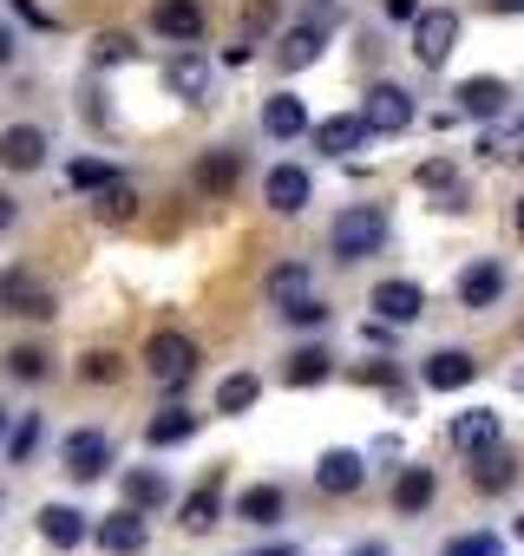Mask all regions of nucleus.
Segmentation results:
<instances>
[{
    "mask_svg": "<svg viewBox=\"0 0 524 556\" xmlns=\"http://www.w3.org/2000/svg\"><path fill=\"white\" fill-rule=\"evenodd\" d=\"M387 210L380 203H348L341 216H335V229H328V242H335V255L341 262H367V255H380L387 249Z\"/></svg>",
    "mask_w": 524,
    "mask_h": 556,
    "instance_id": "f257e3e1",
    "label": "nucleus"
},
{
    "mask_svg": "<svg viewBox=\"0 0 524 556\" xmlns=\"http://www.w3.org/2000/svg\"><path fill=\"white\" fill-rule=\"evenodd\" d=\"M197 341L184 334V328H158L151 341H145V374L164 387V393H177V387H190V374H197Z\"/></svg>",
    "mask_w": 524,
    "mask_h": 556,
    "instance_id": "f03ea898",
    "label": "nucleus"
},
{
    "mask_svg": "<svg viewBox=\"0 0 524 556\" xmlns=\"http://www.w3.org/2000/svg\"><path fill=\"white\" fill-rule=\"evenodd\" d=\"M0 315H14V321H53L60 315V295L40 282L34 268L8 262V268H0Z\"/></svg>",
    "mask_w": 524,
    "mask_h": 556,
    "instance_id": "7ed1b4c3",
    "label": "nucleus"
},
{
    "mask_svg": "<svg viewBox=\"0 0 524 556\" xmlns=\"http://www.w3.org/2000/svg\"><path fill=\"white\" fill-rule=\"evenodd\" d=\"M53 164V131L34 125V118H14V125H0V170L8 177H40Z\"/></svg>",
    "mask_w": 524,
    "mask_h": 556,
    "instance_id": "20e7f679",
    "label": "nucleus"
},
{
    "mask_svg": "<svg viewBox=\"0 0 524 556\" xmlns=\"http://www.w3.org/2000/svg\"><path fill=\"white\" fill-rule=\"evenodd\" d=\"M60 471H66L73 484H99V478L112 471V439H105L99 426H73V432L60 439Z\"/></svg>",
    "mask_w": 524,
    "mask_h": 556,
    "instance_id": "39448f33",
    "label": "nucleus"
},
{
    "mask_svg": "<svg viewBox=\"0 0 524 556\" xmlns=\"http://www.w3.org/2000/svg\"><path fill=\"white\" fill-rule=\"evenodd\" d=\"M459 14L452 8H426V14H413V60L426 66V73H439L446 60H452V47H459Z\"/></svg>",
    "mask_w": 524,
    "mask_h": 556,
    "instance_id": "423d86ee",
    "label": "nucleus"
},
{
    "mask_svg": "<svg viewBox=\"0 0 524 556\" xmlns=\"http://www.w3.org/2000/svg\"><path fill=\"white\" fill-rule=\"evenodd\" d=\"M367 308H374V321H380V328H413V321L426 315V289H420V282H407V275H387V282H374Z\"/></svg>",
    "mask_w": 524,
    "mask_h": 556,
    "instance_id": "0eeeda50",
    "label": "nucleus"
},
{
    "mask_svg": "<svg viewBox=\"0 0 524 556\" xmlns=\"http://www.w3.org/2000/svg\"><path fill=\"white\" fill-rule=\"evenodd\" d=\"M361 118H367V131H374V138H400V131H413L420 105H413V92H407V86H374V92L361 99Z\"/></svg>",
    "mask_w": 524,
    "mask_h": 556,
    "instance_id": "6e6552de",
    "label": "nucleus"
},
{
    "mask_svg": "<svg viewBox=\"0 0 524 556\" xmlns=\"http://www.w3.org/2000/svg\"><path fill=\"white\" fill-rule=\"evenodd\" d=\"M34 530H40L47 549H79V543H92V517H86L79 504H40V510H34Z\"/></svg>",
    "mask_w": 524,
    "mask_h": 556,
    "instance_id": "1a4fd4ad",
    "label": "nucleus"
},
{
    "mask_svg": "<svg viewBox=\"0 0 524 556\" xmlns=\"http://www.w3.org/2000/svg\"><path fill=\"white\" fill-rule=\"evenodd\" d=\"M151 34L171 47H197L203 40V0H151Z\"/></svg>",
    "mask_w": 524,
    "mask_h": 556,
    "instance_id": "9d476101",
    "label": "nucleus"
},
{
    "mask_svg": "<svg viewBox=\"0 0 524 556\" xmlns=\"http://www.w3.org/2000/svg\"><path fill=\"white\" fill-rule=\"evenodd\" d=\"M315 484H322L328 497H354V491L367 484V452H354V445L322 452V458H315Z\"/></svg>",
    "mask_w": 524,
    "mask_h": 556,
    "instance_id": "9b49d317",
    "label": "nucleus"
},
{
    "mask_svg": "<svg viewBox=\"0 0 524 556\" xmlns=\"http://www.w3.org/2000/svg\"><path fill=\"white\" fill-rule=\"evenodd\" d=\"M92 543L105 549V556H145V543H151V530H145V510H112V517H99L92 523Z\"/></svg>",
    "mask_w": 524,
    "mask_h": 556,
    "instance_id": "f8f14e48",
    "label": "nucleus"
},
{
    "mask_svg": "<svg viewBox=\"0 0 524 556\" xmlns=\"http://www.w3.org/2000/svg\"><path fill=\"white\" fill-rule=\"evenodd\" d=\"M309 197H315V177H309L302 164H276L270 177H262V203H270L276 216H302Z\"/></svg>",
    "mask_w": 524,
    "mask_h": 556,
    "instance_id": "ddd939ff",
    "label": "nucleus"
},
{
    "mask_svg": "<svg viewBox=\"0 0 524 556\" xmlns=\"http://www.w3.org/2000/svg\"><path fill=\"white\" fill-rule=\"evenodd\" d=\"M491 445H504V413L498 406H465L459 419H452V452H491Z\"/></svg>",
    "mask_w": 524,
    "mask_h": 556,
    "instance_id": "4468645a",
    "label": "nucleus"
},
{
    "mask_svg": "<svg viewBox=\"0 0 524 556\" xmlns=\"http://www.w3.org/2000/svg\"><path fill=\"white\" fill-rule=\"evenodd\" d=\"M210 79H216V66H210L197 47H177V53L164 60V86H171V99H210Z\"/></svg>",
    "mask_w": 524,
    "mask_h": 556,
    "instance_id": "2eb2a0df",
    "label": "nucleus"
},
{
    "mask_svg": "<svg viewBox=\"0 0 524 556\" xmlns=\"http://www.w3.org/2000/svg\"><path fill=\"white\" fill-rule=\"evenodd\" d=\"M459 302H465V308H498V302H504V262H498V255L465 262V275H459Z\"/></svg>",
    "mask_w": 524,
    "mask_h": 556,
    "instance_id": "dca6fc26",
    "label": "nucleus"
},
{
    "mask_svg": "<svg viewBox=\"0 0 524 556\" xmlns=\"http://www.w3.org/2000/svg\"><path fill=\"white\" fill-rule=\"evenodd\" d=\"M190 184H197L203 197H229V190L242 184V151H229V144L203 151V157L190 164Z\"/></svg>",
    "mask_w": 524,
    "mask_h": 556,
    "instance_id": "f3484780",
    "label": "nucleus"
},
{
    "mask_svg": "<svg viewBox=\"0 0 524 556\" xmlns=\"http://www.w3.org/2000/svg\"><path fill=\"white\" fill-rule=\"evenodd\" d=\"M420 380H426L433 393H459V387H472V380H478V361H472L465 348H439V354H426Z\"/></svg>",
    "mask_w": 524,
    "mask_h": 556,
    "instance_id": "a211bd4d",
    "label": "nucleus"
},
{
    "mask_svg": "<svg viewBox=\"0 0 524 556\" xmlns=\"http://www.w3.org/2000/svg\"><path fill=\"white\" fill-rule=\"evenodd\" d=\"M262 131L283 138V144H296V138L315 131V125H309V105H302L296 92H270V99H262Z\"/></svg>",
    "mask_w": 524,
    "mask_h": 556,
    "instance_id": "6ab92c4d",
    "label": "nucleus"
},
{
    "mask_svg": "<svg viewBox=\"0 0 524 556\" xmlns=\"http://www.w3.org/2000/svg\"><path fill=\"white\" fill-rule=\"evenodd\" d=\"M118 491H125V504H132V510H145V517L171 504V478H164L158 465H132V471L118 478Z\"/></svg>",
    "mask_w": 524,
    "mask_h": 556,
    "instance_id": "aec40b11",
    "label": "nucleus"
},
{
    "mask_svg": "<svg viewBox=\"0 0 524 556\" xmlns=\"http://www.w3.org/2000/svg\"><path fill=\"white\" fill-rule=\"evenodd\" d=\"M0 374H8L14 387H47V380H53V354H47L40 341H21V348L0 354Z\"/></svg>",
    "mask_w": 524,
    "mask_h": 556,
    "instance_id": "412c9836",
    "label": "nucleus"
},
{
    "mask_svg": "<svg viewBox=\"0 0 524 556\" xmlns=\"http://www.w3.org/2000/svg\"><path fill=\"white\" fill-rule=\"evenodd\" d=\"M374 131H367V118L361 112H335V118H322L315 125V144L328 151V157H348V151H361Z\"/></svg>",
    "mask_w": 524,
    "mask_h": 556,
    "instance_id": "4be33fe9",
    "label": "nucleus"
},
{
    "mask_svg": "<svg viewBox=\"0 0 524 556\" xmlns=\"http://www.w3.org/2000/svg\"><path fill=\"white\" fill-rule=\"evenodd\" d=\"M452 99H459V112H465V118H485V125H491V118L511 105V86H504V79H465Z\"/></svg>",
    "mask_w": 524,
    "mask_h": 556,
    "instance_id": "5701e85b",
    "label": "nucleus"
},
{
    "mask_svg": "<svg viewBox=\"0 0 524 556\" xmlns=\"http://www.w3.org/2000/svg\"><path fill=\"white\" fill-rule=\"evenodd\" d=\"M197 426H203V419H197L190 406H164V413H151V419H145V445H151V452L184 445V439H197Z\"/></svg>",
    "mask_w": 524,
    "mask_h": 556,
    "instance_id": "b1692460",
    "label": "nucleus"
},
{
    "mask_svg": "<svg viewBox=\"0 0 524 556\" xmlns=\"http://www.w3.org/2000/svg\"><path fill=\"white\" fill-rule=\"evenodd\" d=\"M433 497H439V478H433L426 465H400V478H394V510H400V517H420Z\"/></svg>",
    "mask_w": 524,
    "mask_h": 556,
    "instance_id": "393cba45",
    "label": "nucleus"
},
{
    "mask_svg": "<svg viewBox=\"0 0 524 556\" xmlns=\"http://www.w3.org/2000/svg\"><path fill=\"white\" fill-rule=\"evenodd\" d=\"M216 517H223V471H210V478L177 504V523H184V530H210Z\"/></svg>",
    "mask_w": 524,
    "mask_h": 556,
    "instance_id": "a878e982",
    "label": "nucleus"
},
{
    "mask_svg": "<svg viewBox=\"0 0 524 556\" xmlns=\"http://www.w3.org/2000/svg\"><path fill=\"white\" fill-rule=\"evenodd\" d=\"M47 445V419L40 413H14L8 439H0V452H8V465H34V452Z\"/></svg>",
    "mask_w": 524,
    "mask_h": 556,
    "instance_id": "bb28decb",
    "label": "nucleus"
},
{
    "mask_svg": "<svg viewBox=\"0 0 524 556\" xmlns=\"http://www.w3.org/2000/svg\"><path fill=\"white\" fill-rule=\"evenodd\" d=\"M283 510H289L283 484H249V491L236 497V517H242V523H262V530H270V523H283Z\"/></svg>",
    "mask_w": 524,
    "mask_h": 556,
    "instance_id": "cd10ccee",
    "label": "nucleus"
},
{
    "mask_svg": "<svg viewBox=\"0 0 524 556\" xmlns=\"http://www.w3.org/2000/svg\"><path fill=\"white\" fill-rule=\"evenodd\" d=\"M276 60H283V73H302V66H315V60H322V21H309V27H289V34L276 40Z\"/></svg>",
    "mask_w": 524,
    "mask_h": 556,
    "instance_id": "c85d7f7f",
    "label": "nucleus"
},
{
    "mask_svg": "<svg viewBox=\"0 0 524 556\" xmlns=\"http://www.w3.org/2000/svg\"><path fill=\"white\" fill-rule=\"evenodd\" d=\"M283 380H289V387H322V380H335V354L309 341V348H296V354H289Z\"/></svg>",
    "mask_w": 524,
    "mask_h": 556,
    "instance_id": "c756f323",
    "label": "nucleus"
},
{
    "mask_svg": "<svg viewBox=\"0 0 524 556\" xmlns=\"http://www.w3.org/2000/svg\"><path fill=\"white\" fill-rule=\"evenodd\" d=\"M92 216H99V223H132V216H138V190H132V177H112L105 190H92Z\"/></svg>",
    "mask_w": 524,
    "mask_h": 556,
    "instance_id": "7c9ffc66",
    "label": "nucleus"
},
{
    "mask_svg": "<svg viewBox=\"0 0 524 556\" xmlns=\"http://www.w3.org/2000/svg\"><path fill=\"white\" fill-rule=\"evenodd\" d=\"M472 484H478V491H511V484H517V465H511V452H504V445H491V452H472Z\"/></svg>",
    "mask_w": 524,
    "mask_h": 556,
    "instance_id": "2f4dec72",
    "label": "nucleus"
},
{
    "mask_svg": "<svg viewBox=\"0 0 524 556\" xmlns=\"http://www.w3.org/2000/svg\"><path fill=\"white\" fill-rule=\"evenodd\" d=\"M262 295H270L276 308L302 302V295H309V268H302V262H276V268H270V282H262Z\"/></svg>",
    "mask_w": 524,
    "mask_h": 556,
    "instance_id": "473e14b6",
    "label": "nucleus"
},
{
    "mask_svg": "<svg viewBox=\"0 0 524 556\" xmlns=\"http://www.w3.org/2000/svg\"><path fill=\"white\" fill-rule=\"evenodd\" d=\"M255 400H262V380H255L249 367H242V374H229V380L216 387V413H229V419H236V413H249Z\"/></svg>",
    "mask_w": 524,
    "mask_h": 556,
    "instance_id": "72a5a7b5",
    "label": "nucleus"
},
{
    "mask_svg": "<svg viewBox=\"0 0 524 556\" xmlns=\"http://www.w3.org/2000/svg\"><path fill=\"white\" fill-rule=\"evenodd\" d=\"M112 177H125V170H118V164H105V157H73V164H66V184H73V190H86V197H92V190H105Z\"/></svg>",
    "mask_w": 524,
    "mask_h": 556,
    "instance_id": "f704fd0d",
    "label": "nucleus"
},
{
    "mask_svg": "<svg viewBox=\"0 0 524 556\" xmlns=\"http://www.w3.org/2000/svg\"><path fill=\"white\" fill-rule=\"evenodd\" d=\"M276 21H283V0H249V8H242V21H236V40H249V47H255L262 34L276 27Z\"/></svg>",
    "mask_w": 524,
    "mask_h": 556,
    "instance_id": "c9c22d12",
    "label": "nucleus"
},
{
    "mask_svg": "<svg viewBox=\"0 0 524 556\" xmlns=\"http://www.w3.org/2000/svg\"><path fill=\"white\" fill-rule=\"evenodd\" d=\"M138 60V40L132 34H99L92 40V66H132Z\"/></svg>",
    "mask_w": 524,
    "mask_h": 556,
    "instance_id": "e433bc0d",
    "label": "nucleus"
},
{
    "mask_svg": "<svg viewBox=\"0 0 524 556\" xmlns=\"http://www.w3.org/2000/svg\"><path fill=\"white\" fill-rule=\"evenodd\" d=\"M118 374H125V361H118L112 348H92V354L79 361V380H92V387H112Z\"/></svg>",
    "mask_w": 524,
    "mask_h": 556,
    "instance_id": "4c0bfd02",
    "label": "nucleus"
},
{
    "mask_svg": "<svg viewBox=\"0 0 524 556\" xmlns=\"http://www.w3.org/2000/svg\"><path fill=\"white\" fill-rule=\"evenodd\" d=\"M439 556H511V549H504V536H491V530H472V536H452Z\"/></svg>",
    "mask_w": 524,
    "mask_h": 556,
    "instance_id": "58836bf2",
    "label": "nucleus"
},
{
    "mask_svg": "<svg viewBox=\"0 0 524 556\" xmlns=\"http://www.w3.org/2000/svg\"><path fill=\"white\" fill-rule=\"evenodd\" d=\"M289 328H322L328 321V302H315V295H302V302H289V308H276Z\"/></svg>",
    "mask_w": 524,
    "mask_h": 556,
    "instance_id": "ea45409f",
    "label": "nucleus"
},
{
    "mask_svg": "<svg viewBox=\"0 0 524 556\" xmlns=\"http://www.w3.org/2000/svg\"><path fill=\"white\" fill-rule=\"evenodd\" d=\"M354 380L361 387H400V367L394 361H367V367H354Z\"/></svg>",
    "mask_w": 524,
    "mask_h": 556,
    "instance_id": "a19ab883",
    "label": "nucleus"
},
{
    "mask_svg": "<svg viewBox=\"0 0 524 556\" xmlns=\"http://www.w3.org/2000/svg\"><path fill=\"white\" fill-rule=\"evenodd\" d=\"M14 66H21V27L0 21V73H14Z\"/></svg>",
    "mask_w": 524,
    "mask_h": 556,
    "instance_id": "79ce46f5",
    "label": "nucleus"
},
{
    "mask_svg": "<svg viewBox=\"0 0 524 556\" xmlns=\"http://www.w3.org/2000/svg\"><path fill=\"white\" fill-rule=\"evenodd\" d=\"M21 216H27V210H21V197L0 184V236H14V229H21Z\"/></svg>",
    "mask_w": 524,
    "mask_h": 556,
    "instance_id": "37998d69",
    "label": "nucleus"
},
{
    "mask_svg": "<svg viewBox=\"0 0 524 556\" xmlns=\"http://www.w3.org/2000/svg\"><path fill=\"white\" fill-rule=\"evenodd\" d=\"M420 184H426V190H446V184H459V177H452L446 157H426V164H420Z\"/></svg>",
    "mask_w": 524,
    "mask_h": 556,
    "instance_id": "c03bdc74",
    "label": "nucleus"
},
{
    "mask_svg": "<svg viewBox=\"0 0 524 556\" xmlns=\"http://www.w3.org/2000/svg\"><path fill=\"white\" fill-rule=\"evenodd\" d=\"M14 14H21V21H27V27H53V14H47V8H40V0H14Z\"/></svg>",
    "mask_w": 524,
    "mask_h": 556,
    "instance_id": "a18cd8bd",
    "label": "nucleus"
},
{
    "mask_svg": "<svg viewBox=\"0 0 524 556\" xmlns=\"http://www.w3.org/2000/svg\"><path fill=\"white\" fill-rule=\"evenodd\" d=\"M380 8H387V21H413V14H420L413 0H380Z\"/></svg>",
    "mask_w": 524,
    "mask_h": 556,
    "instance_id": "49530a36",
    "label": "nucleus"
},
{
    "mask_svg": "<svg viewBox=\"0 0 524 556\" xmlns=\"http://www.w3.org/2000/svg\"><path fill=\"white\" fill-rule=\"evenodd\" d=\"M255 556H296V543H270V549H255Z\"/></svg>",
    "mask_w": 524,
    "mask_h": 556,
    "instance_id": "de8ad7c7",
    "label": "nucleus"
},
{
    "mask_svg": "<svg viewBox=\"0 0 524 556\" xmlns=\"http://www.w3.org/2000/svg\"><path fill=\"white\" fill-rule=\"evenodd\" d=\"M348 556H387V543H361V549H348Z\"/></svg>",
    "mask_w": 524,
    "mask_h": 556,
    "instance_id": "09e8293b",
    "label": "nucleus"
},
{
    "mask_svg": "<svg viewBox=\"0 0 524 556\" xmlns=\"http://www.w3.org/2000/svg\"><path fill=\"white\" fill-rule=\"evenodd\" d=\"M8 426H14V406H8V400H0V439H8Z\"/></svg>",
    "mask_w": 524,
    "mask_h": 556,
    "instance_id": "8fccbe9b",
    "label": "nucleus"
},
{
    "mask_svg": "<svg viewBox=\"0 0 524 556\" xmlns=\"http://www.w3.org/2000/svg\"><path fill=\"white\" fill-rule=\"evenodd\" d=\"M491 8H498V14H524V0H491Z\"/></svg>",
    "mask_w": 524,
    "mask_h": 556,
    "instance_id": "3c124183",
    "label": "nucleus"
},
{
    "mask_svg": "<svg viewBox=\"0 0 524 556\" xmlns=\"http://www.w3.org/2000/svg\"><path fill=\"white\" fill-rule=\"evenodd\" d=\"M511 216H517V236H524V197H517V210H511Z\"/></svg>",
    "mask_w": 524,
    "mask_h": 556,
    "instance_id": "603ef678",
    "label": "nucleus"
},
{
    "mask_svg": "<svg viewBox=\"0 0 524 556\" xmlns=\"http://www.w3.org/2000/svg\"><path fill=\"white\" fill-rule=\"evenodd\" d=\"M511 536H517V543H524V517H517V523H511Z\"/></svg>",
    "mask_w": 524,
    "mask_h": 556,
    "instance_id": "864d4df0",
    "label": "nucleus"
}]
</instances>
